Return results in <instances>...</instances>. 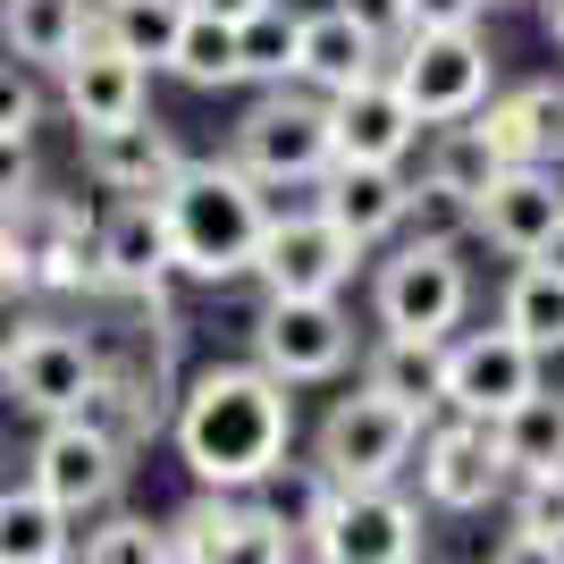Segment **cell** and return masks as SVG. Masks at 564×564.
<instances>
[{
  "label": "cell",
  "mask_w": 564,
  "mask_h": 564,
  "mask_svg": "<svg viewBox=\"0 0 564 564\" xmlns=\"http://www.w3.org/2000/svg\"><path fill=\"white\" fill-rule=\"evenodd\" d=\"M337 9H346V18L362 25L379 51H397L404 34H413V0H337Z\"/></svg>",
  "instance_id": "cell-37"
},
{
  "label": "cell",
  "mask_w": 564,
  "mask_h": 564,
  "mask_svg": "<svg viewBox=\"0 0 564 564\" xmlns=\"http://www.w3.org/2000/svg\"><path fill=\"white\" fill-rule=\"evenodd\" d=\"M245 497H253L261 514H270V522L286 531V540H295V547L312 556V547H321V522H329V506H337V480L321 471V455H312V464L279 455V464L261 471V480H253Z\"/></svg>",
  "instance_id": "cell-23"
},
{
  "label": "cell",
  "mask_w": 564,
  "mask_h": 564,
  "mask_svg": "<svg viewBox=\"0 0 564 564\" xmlns=\"http://www.w3.org/2000/svg\"><path fill=\"white\" fill-rule=\"evenodd\" d=\"M34 194V135H0V203Z\"/></svg>",
  "instance_id": "cell-38"
},
{
  "label": "cell",
  "mask_w": 564,
  "mask_h": 564,
  "mask_svg": "<svg viewBox=\"0 0 564 564\" xmlns=\"http://www.w3.org/2000/svg\"><path fill=\"white\" fill-rule=\"evenodd\" d=\"M236 161L253 169V186H312L321 169L337 161V135H329V94H286V85H270V94L245 110V127H236Z\"/></svg>",
  "instance_id": "cell-4"
},
{
  "label": "cell",
  "mask_w": 564,
  "mask_h": 564,
  "mask_svg": "<svg viewBox=\"0 0 564 564\" xmlns=\"http://www.w3.org/2000/svg\"><path fill=\"white\" fill-rule=\"evenodd\" d=\"M94 371H101V346L85 329H59V321H25V329L9 337V354H0V388H9V404L34 413V422L76 413V397L94 388Z\"/></svg>",
  "instance_id": "cell-11"
},
{
  "label": "cell",
  "mask_w": 564,
  "mask_h": 564,
  "mask_svg": "<svg viewBox=\"0 0 564 564\" xmlns=\"http://www.w3.org/2000/svg\"><path fill=\"white\" fill-rule=\"evenodd\" d=\"M101 219L68 194H18V253H25V286L34 295H94L101 286Z\"/></svg>",
  "instance_id": "cell-9"
},
{
  "label": "cell",
  "mask_w": 564,
  "mask_h": 564,
  "mask_svg": "<svg viewBox=\"0 0 564 564\" xmlns=\"http://www.w3.org/2000/svg\"><path fill=\"white\" fill-rule=\"evenodd\" d=\"M397 94L422 110V127H447V118H471L489 101V43L471 25H413L397 43Z\"/></svg>",
  "instance_id": "cell-6"
},
{
  "label": "cell",
  "mask_w": 564,
  "mask_h": 564,
  "mask_svg": "<svg viewBox=\"0 0 564 564\" xmlns=\"http://www.w3.org/2000/svg\"><path fill=\"white\" fill-rule=\"evenodd\" d=\"M497 455H506V471H514V480L556 471V464H564V397L531 388L514 413H497Z\"/></svg>",
  "instance_id": "cell-28"
},
{
  "label": "cell",
  "mask_w": 564,
  "mask_h": 564,
  "mask_svg": "<svg viewBox=\"0 0 564 564\" xmlns=\"http://www.w3.org/2000/svg\"><path fill=\"white\" fill-rule=\"evenodd\" d=\"M177 169H186V143L169 135L152 110L85 127V177H94L101 194H161Z\"/></svg>",
  "instance_id": "cell-19"
},
{
  "label": "cell",
  "mask_w": 564,
  "mask_h": 564,
  "mask_svg": "<svg viewBox=\"0 0 564 564\" xmlns=\"http://www.w3.org/2000/svg\"><path fill=\"white\" fill-rule=\"evenodd\" d=\"M177 455L203 489H253L261 471L295 447V397L286 379H270L261 362H212V371L186 379L177 397Z\"/></svg>",
  "instance_id": "cell-1"
},
{
  "label": "cell",
  "mask_w": 564,
  "mask_h": 564,
  "mask_svg": "<svg viewBox=\"0 0 564 564\" xmlns=\"http://www.w3.org/2000/svg\"><path fill=\"white\" fill-rule=\"evenodd\" d=\"M101 286L110 295H135V304H152V295H169V279H177V253H169V219H161V194H118V212L101 219Z\"/></svg>",
  "instance_id": "cell-16"
},
{
  "label": "cell",
  "mask_w": 564,
  "mask_h": 564,
  "mask_svg": "<svg viewBox=\"0 0 564 564\" xmlns=\"http://www.w3.org/2000/svg\"><path fill=\"white\" fill-rule=\"evenodd\" d=\"M76 556L85 564H169V531H152L143 514H110L101 506L94 531H76Z\"/></svg>",
  "instance_id": "cell-35"
},
{
  "label": "cell",
  "mask_w": 564,
  "mask_h": 564,
  "mask_svg": "<svg viewBox=\"0 0 564 564\" xmlns=\"http://www.w3.org/2000/svg\"><path fill=\"white\" fill-rule=\"evenodd\" d=\"M438 346H447V337H397V329H379L371 362H362V388L413 404V413L430 422V413H438Z\"/></svg>",
  "instance_id": "cell-27"
},
{
  "label": "cell",
  "mask_w": 564,
  "mask_h": 564,
  "mask_svg": "<svg viewBox=\"0 0 564 564\" xmlns=\"http://www.w3.org/2000/svg\"><path fill=\"white\" fill-rule=\"evenodd\" d=\"M354 354V321L337 295H270L253 321V362L286 388H312V379H337Z\"/></svg>",
  "instance_id": "cell-7"
},
{
  "label": "cell",
  "mask_w": 564,
  "mask_h": 564,
  "mask_svg": "<svg viewBox=\"0 0 564 564\" xmlns=\"http://www.w3.org/2000/svg\"><path fill=\"white\" fill-rule=\"evenodd\" d=\"M236 522H245V497L236 489H203L186 514H169V564H228L236 556Z\"/></svg>",
  "instance_id": "cell-32"
},
{
  "label": "cell",
  "mask_w": 564,
  "mask_h": 564,
  "mask_svg": "<svg viewBox=\"0 0 564 564\" xmlns=\"http://www.w3.org/2000/svg\"><path fill=\"white\" fill-rule=\"evenodd\" d=\"M471 304V279L455 261V236H404L397 253L379 261V329L397 337H455Z\"/></svg>",
  "instance_id": "cell-5"
},
{
  "label": "cell",
  "mask_w": 564,
  "mask_h": 564,
  "mask_svg": "<svg viewBox=\"0 0 564 564\" xmlns=\"http://www.w3.org/2000/svg\"><path fill=\"white\" fill-rule=\"evenodd\" d=\"M547 43L564 51V0H547Z\"/></svg>",
  "instance_id": "cell-42"
},
{
  "label": "cell",
  "mask_w": 564,
  "mask_h": 564,
  "mask_svg": "<svg viewBox=\"0 0 564 564\" xmlns=\"http://www.w3.org/2000/svg\"><path fill=\"white\" fill-rule=\"evenodd\" d=\"M312 556L329 564H413L422 556V506L397 497V480H371V489H337L329 522H321V547Z\"/></svg>",
  "instance_id": "cell-14"
},
{
  "label": "cell",
  "mask_w": 564,
  "mask_h": 564,
  "mask_svg": "<svg viewBox=\"0 0 564 564\" xmlns=\"http://www.w3.org/2000/svg\"><path fill=\"white\" fill-rule=\"evenodd\" d=\"M51 506H68L76 522L118 506V480H127V447H110L94 422H76V413H51L43 438H34V471H25Z\"/></svg>",
  "instance_id": "cell-12"
},
{
  "label": "cell",
  "mask_w": 564,
  "mask_h": 564,
  "mask_svg": "<svg viewBox=\"0 0 564 564\" xmlns=\"http://www.w3.org/2000/svg\"><path fill=\"white\" fill-rule=\"evenodd\" d=\"M497 143L480 135V127H471V118H447V135L430 143V186L447 194L455 212H471V203H480V194L497 186Z\"/></svg>",
  "instance_id": "cell-29"
},
{
  "label": "cell",
  "mask_w": 564,
  "mask_h": 564,
  "mask_svg": "<svg viewBox=\"0 0 564 564\" xmlns=\"http://www.w3.org/2000/svg\"><path fill=\"white\" fill-rule=\"evenodd\" d=\"M413 438H422V413L397 397H379V388H354V397L329 404V422L312 438L321 471H329L337 489H371V480H397L413 464Z\"/></svg>",
  "instance_id": "cell-3"
},
{
  "label": "cell",
  "mask_w": 564,
  "mask_h": 564,
  "mask_svg": "<svg viewBox=\"0 0 564 564\" xmlns=\"http://www.w3.org/2000/svg\"><path fill=\"white\" fill-rule=\"evenodd\" d=\"M25 286V253H18V203H0V295Z\"/></svg>",
  "instance_id": "cell-39"
},
{
  "label": "cell",
  "mask_w": 564,
  "mask_h": 564,
  "mask_svg": "<svg viewBox=\"0 0 564 564\" xmlns=\"http://www.w3.org/2000/svg\"><path fill=\"white\" fill-rule=\"evenodd\" d=\"M413 455H422V497H430V506H447V514H480V506L514 480L506 455H497V422H471V413L422 422Z\"/></svg>",
  "instance_id": "cell-13"
},
{
  "label": "cell",
  "mask_w": 564,
  "mask_h": 564,
  "mask_svg": "<svg viewBox=\"0 0 564 564\" xmlns=\"http://www.w3.org/2000/svg\"><path fill=\"white\" fill-rule=\"evenodd\" d=\"M312 186H321V203H312V212H329L337 228L362 245V253H371L388 228H404V212H413L404 161H329Z\"/></svg>",
  "instance_id": "cell-20"
},
{
  "label": "cell",
  "mask_w": 564,
  "mask_h": 564,
  "mask_svg": "<svg viewBox=\"0 0 564 564\" xmlns=\"http://www.w3.org/2000/svg\"><path fill=\"white\" fill-rule=\"evenodd\" d=\"M161 219H169V253H177V279H203V286H228L253 270V245H261V203L253 169L236 161H186L177 177L161 186Z\"/></svg>",
  "instance_id": "cell-2"
},
{
  "label": "cell",
  "mask_w": 564,
  "mask_h": 564,
  "mask_svg": "<svg viewBox=\"0 0 564 564\" xmlns=\"http://www.w3.org/2000/svg\"><path fill=\"white\" fill-rule=\"evenodd\" d=\"M94 34V9L85 0H0V43L25 68H59L76 43Z\"/></svg>",
  "instance_id": "cell-24"
},
{
  "label": "cell",
  "mask_w": 564,
  "mask_h": 564,
  "mask_svg": "<svg viewBox=\"0 0 564 564\" xmlns=\"http://www.w3.org/2000/svg\"><path fill=\"white\" fill-rule=\"evenodd\" d=\"M471 127L497 143V161H564V85H522V94H489L471 110Z\"/></svg>",
  "instance_id": "cell-21"
},
{
  "label": "cell",
  "mask_w": 564,
  "mask_h": 564,
  "mask_svg": "<svg viewBox=\"0 0 564 564\" xmlns=\"http://www.w3.org/2000/svg\"><path fill=\"white\" fill-rule=\"evenodd\" d=\"M101 34H110L127 59L143 68H169V43H177V25H186V0H101Z\"/></svg>",
  "instance_id": "cell-33"
},
{
  "label": "cell",
  "mask_w": 564,
  "mask_h": 564,
  "mask_svg": "<svg viewBox=\"0 0 564 564\" xmlns=\"http://www.w3.org/2000/svg\"><path fill=\"white\" fill-rule=\"evenodd\" d=\"M169 68L186 76V85H203V94L245 85V68H236V18H212V9L186 0V25H177V43H169Z\"/></svg>",
  "instance_id": "cell-30"
},
{
  "label": "cell",
  "mask_w": 564,
  "mask_h": 564,
  "mask_svg": "<svg viewBox=\"0 0 564 564\" xmlns=\"http://www.w3.org/2000/svg\"><path fill=\"white\" fill-rule=\"evenodd\" d=\"M464 219L514 261L522 253H556L564 245V177L547 161H514V169H497V186L480 194Z\"/></svg>",
  "instance_id": "cell-15"
},
{
  "label": "cell",
  "mask_w": 564,
  "mask_h": 564,
  "mask_svg": "<svg viewBox=\"0 0 564 564\" xmlns=\"http://www.w3.org/2000/svg\"><path fill=\"white\" fill-rule=\"evenodd\" d=\"M531 388H540V354L522 346L506 321H497V329H471V337H447V346H438V413L497 422V413H514Z\"/></svg>",
  "instance_id": "cell-8"
},
{
  "label": "cell",
  "mask_w": 564,
  "mask_h": 564,
  "mask_svg": "<svg viewBox=\"0 0 564 564\" xmlns=\"http://www.w3.org/2000/svg\"><path fill=\"white\" fill-rule=\"evenodd\" d=\"M556 253H564V245H556Z\"/></svg>",
  "instance_id": "cell-43"
},
{
  "label": "cell",
  "mask_w": 564,
  "mask_h": 564,
  "mask_svg": "<svg viewBox=\"0 0 564 564\" xmlns=\"http://www.w3.org/2000/svg\"><path fill=\"white\" fill-rule=\"evenodd\" d=\"M388 51L362 34V25L346 18V9H312V18H295V85H312V94H346L354 76H371Z\"/></svg>",
  "instance_id": "cell-22"
},
{
  "label": "cell",
  "mask_w": 564,
  "mask_h": 564,
  "mask_svg": "<svg viewBox=\"0 0 564 564\" xmlns=\"http://www.w3.org/2000/svg\"><path fill=\"white\" fill-rule=\"evenodd\" d=\"M194 9H212V18H245V9H261V0H194Z\"/></svg>",
  "instance_id": "cell-41"
},
{
  "label": "cell",
  "mask_w": 564,
  "mask_h": 564,
  "mask_svg": "<svg viewBox=\"0 0 564 564\" xmlns=\"http://www.w3.org/2000/svg\"><path fill=\"white\" fill-rule=\"evenodd\" d=\"M506 329L540 354H564V261L556 253H522L514 286H506Z\"/></svg>",
  "instance_id": "cell-26"
},
{
  "label": "cell",
  "mask_w": 564,
  "mask_h": 564,
  "mask_svg": "<svg viewBox=\"0 0 564 564\" xmlns=\"http://www.w3.org/2000/svg\"><path fill=\"white\" fill-rule=\"evenodd\" d=\"M236 68L253 85H295V9L286 0H261L236 18Z\"/></svg>",
  "instance_id": "cell-34"
},
{
  "label": "cell",
  "mask_w": 564,
  "mask_h": 564,
  "mask_svg": "<svg viewBox=\"0 0 564 564\" xmlns=\"http://www.w3.org/2000/svg\"><path fill=\"white\" fill-rule=\"evenodd\" d=\"M76 556V514L51 506L34 480L25 489H0V564H59Z\"/></svg>",
  "instance_id": "cell-25"
},
{
  "label": "cell",
  "mask_w": 564,
  "mask_h": 564,
  "mask_svg": "<svg viewBox=\"0 0 564 564\" xmlns=\"http://www.w3.org/2000/svg\"><path fill=\"white\" fill-rule=\"evenodd\" d=\"M489 0H413V25H471Z\"/></svg>",
  "instance_id": "cell-40"
},
{
  "label": "cell",
  "mask_w": 564,
  "mask_h": 564,
  "mask_svg": "<svg viewBox=\"0 0 564 564\" xmlns=\"http://www.w3.org/2000/svg\"><path fill=\"white\" fill-rule=\"evenodd\" d=\"M59 110L76 118V127H110V118H135L143 101H152V68L143 59H127V51L110 43V34H85V43L59 59Z\"/></svg>",
  "instance_id": "cell-17"
},
{
  "label": "cell",
  "mask_w": 564,
  "mask_h": 564,
  "mask_svg": "<svg viewBox=\"0 0 564 564\" xmlns=\"http://www.w3.org/2000/svg\"><path fill=\"white\" fill-rule=\"evenodd\" d=\"M354 261H362V245L329 212H286V219L270 212L245 279H261V295H337L354 279Z\"/></svg>",
  "instance_id": "cell-10"
},
{
  "label": "cell",
  "mask_w": 564,
  "mask_h": 564,
  "mask_svg": "<svg viewBox=\"0 0 564 564\" xmlns=\"http://www.w3.org/2000/svg\"><path fill=\"white\" fill-rule=\"evenodd\" d=\"M497 556L522 564V556H564V464L556 471H531L514 489V531L497 540Z\"/></svg>",
  "instance_id": "cell-31"
},
{
  "label": "cell",
  "mask_w": 564,
  "mask_h": 564,
  "mask_svg": "<svg viewBox=\"0 0 564 564\" xmlns=\"http://www.w3.org/2000/svg\"><path fill=\"white\" fill-rule=\"evenodd\" d=\"M34 118H43V85L25 59H0V135H34Z\"/></svg>",
  "instance_id": "cell-36"
},
{
  "label": "cell",
  "mask_w": 564,
  "mask_h": 564,
  "mask_svg": "<svg viewBox=\"0 0 564 564\" xmlns=\"http://www.w3.org/2000/svg\"><path fill=\"white\" fill-rule=\"evenodd\" d=\"M329 135H337V161H404L422 143V110L397 94L388 68H371L346 94H329Z\"/></svg>",
  "instance_id": "cell-18"
}]
</instances>
